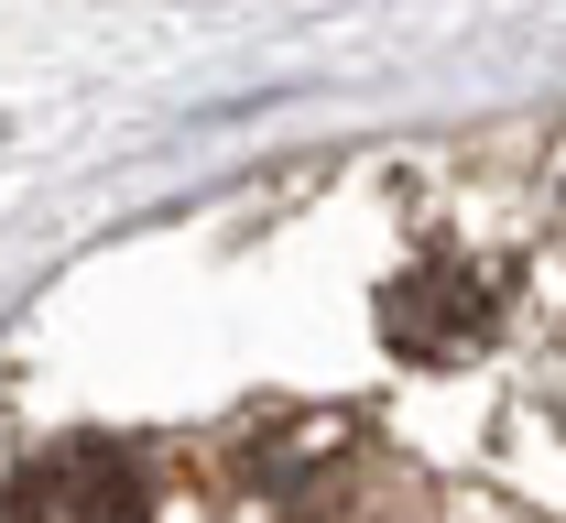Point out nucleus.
<instances>
[{
  "label": "nucleus",
  "instance_id": "obj_1",
  "mask_svg": "<svg viewBox=\"0 0 566 523\" xmlns=\"http://www.w3.org/2000/svg\"><path fill=\"white\" fill-rule=\"evenodd\" d=\"M501 305H512V262H480V251H424L415 273L381 284V327L403 360H469L501 338Z\"/></svg>",
  "mask_w": 566,
  "mask_h": 523
},
{
  "label": "nucleus",
  "instance_id": "obj_2",
  "mask_svg": "<svg viewBox=\"0 0 566 523\" xmlns=\"http://www.w3.org/2000/svg\"><path fill=\"white\" fill-rule=\"evenodd\" d=\"M11 523H153V469L109 437H55L11 480Z\"/></svg>",
  "mask_w": 566,
  "mask_h": 523
}]
</instances>
